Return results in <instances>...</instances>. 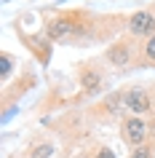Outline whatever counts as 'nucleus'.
Instances as JSON below:
<instances>
[{
	"label": "nucleus",
	"mask_w": 155,
	"mask_h": 158,
	"mask_svg": "<svg viewBox=\"0 0 155 158\" xmlns=\"http://www.w3.org/2000/svg\"><path fill=\"white\" fill-rule=\"evenodd\" d=\"M99 158H115V153H112V150H99Z\"/></svg>",
	"instance_id": "9b49d317"
},
{
	"label": "nucleus",
	"mask_w": 155,
	"mask_h": 158,
	"mask_svg": "<svg viewBox=\"0 0 155 158\" xmlns=\"http://www.w3.org/2000/svg\"><path fill=\"white\" fill-rule=\"evenodd\" d=\"M123 105H126L131 113L142 115V113H147V110H150V97H147L142 89H131V91L123 97Z\"/></svg>",
	"instance_id": "7ed1b4c3"
},
{
	"label": "nucleus",
	"mask_w": 155,
	"mask_h": 158,
	"mask_svg": "<svg viewBox=\"0 0 155 158\" xmlns=\"http://www.w3.org/2000/svg\"><path fill=\"white\" fill-rule=\"evenodd\" d=\"M131 158H153V150L150 148H137L131 153Z\"/></svg>",
	"instance_id": "9d476101"
},
{
	"label": "nucleus",
	"mask_w": 155,
	"mask_h": 158,
	"mask_svg": "<svg viewBox=\"0 0 155 158\" xmlns=\"http://www.w3.org/2000/svg\"><path fill=\"white\" fill-rule=\"evenodd\" d=\"M0 73H3V78H8V73H11V56L8 54H3V56H0Z\"/></svg>",
	"instance_id": "6e6552de"
},
{
	"label": "nucleus",
	"mask_w": 155,
	"mask_h": 158,
	"mask_svg": "<svg viewBox=\"0 0 155 158\" xmlns=\"http://www.w3.org/2000/svg\"><path fill=\"white\" fill-rule=\"evenodd\" d=\"M131 59V51H128V46L126 43H115L112 48L107 51V62L110 64H115V67H126V62Z\"/></svg>",
	"instance_id": "20e7f679"
},
{
	"label": "nucleus",
	"mask_w": 155,
	"mask_h": 158,
	"mask_svg": "<svg viewBox=\"0 0 155 158\" xmlns=\"http://www.w3.org/2000/svg\"><path fill=\"white\" fill-rule=\"evenodd\" d=\"M128 30L134 35H155V16L150 11H137L128 16Z\"/></svg>",
	"instance_id": "f03ea898"
},
{
	"label": "nucleus",
	"mask_w": 155,
	"mask_h": 158,
	"mask_svg": "<svg viewBox=\"0 0 155 158\" xmlns=\"http://www.w3.org/2000/svg\"><path fill=\"white\" fill-rule=\"evenodd\" d=\"M32 158H51V145H40V148H35Z\"/></svg>",
	"instance_id": "1a4fd4ad"
},
{
	"label": "nucleus",
	"mask_w": 155,
	"mask_h": 158,
	"mask_svg": "<svg viewBox=\"0 0 155 158\" xmlns=\"http://www.w3.org/2000/svg\"><path fill=\"white\" fill-rule=\"evenodd\" d=\"M123 139L128 142V145H134V148H142V142L147 139V123L137 115L126 118L123 121Z\"/></svg>",
	"instance_id": "f257e3e1"
},
{
	"label": "nucleus",
	"mask_w": 155,
	"mask_h": 158,
	"mask_svg": "<svg viewBox=\"0 0 155 158\" xmlns=\"http://www.w3.org/2000/svg\"><path fill=\"white\" fill-rule=\"evenodd\" d=\"M145 54H147V59H153V62H155V35H150V38H147Z\"/></svg>",
	"instance_id": "0eeeda50"
},
{
	"label": "nucleus",
	"mask_w": 155,
	"mask_h": 158,
	"mask_svg": "<svg viewBox=\"0 0 155 158\" xmlns=\"http://www.w3.org/2000/svg\"><path fill=\"white\" fill-rule=\"evenodd\" d=\"M80 83L86 91H99V86H102V78H99V73H94V70H83L80 73Z\"/></svg>",
	"instance_id": "39448f33"
},
{
	"label": "nucleus",
	"mask_w": 155,
	"mask_h": 158,
	"mask_svg": "<svg viewBox=\"0 0 155 158\" xmlns=\"http://www.w3.org/2000/svg\"><path fill=\"white\" fill-rule=\"evenodd\" d=\"M67 32H70V24L62 22V19H56V22H51V24H48V38H51V40H59V38H64Z\"/></svg>",
	"instance_id": "423d86ee"
}]
</instances>
